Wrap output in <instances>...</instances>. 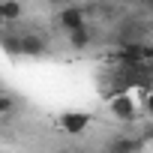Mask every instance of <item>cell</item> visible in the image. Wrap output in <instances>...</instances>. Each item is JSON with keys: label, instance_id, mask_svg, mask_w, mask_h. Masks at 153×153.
<instances>
[{"label": "cell", "instance_id": "obj_2", "mask_svg": "<svg viewBox=\"0 0 153 153\" xmlns=\"http://www.w3.org/2000/svg\"><path fill=\"white\" fill-rule=\"evenodd\" d=\"M108 111H111V117H117L120 123H132V120L138 117V105H135V99H132L129 93L111 96V99H108Z\"/></svg>", "mask_w": 153, "mask_h": 153}, {"label": "cell", "instance_id": "obj_9", "mask_svg": "<svg viewBox=\"0 0 153 153\" xmlns=\"http://www.w3.org/2000/svg\"><path fill=\"white\" fill-rule=\"evenodd\" d=\"M150 111H153V99H150Z\"/></svg>", "mask_w": 153, "mask_h": 153}, {"label": "cell", "instance_id": "obj_8", "mask_svg": "<svg viewBox=\"0 0 153 153\" xmlns=\"http://www.w3.org/2000/svg\"><path fill=\"white\" fill-rule=\"evenodd\" d=\"M15 108H18L15 96H12L9 90H3V93H0V117H3V120H12V117H15Z\"/></svg>", "mask_w": 153, "mask_h": 153}, {"label": "cell", "instance_id": "obj_7", "mask_svg": "<svg viewBox=\"0 0 153 153\" xmlns=\"http://www.w3.org/2000/svg\"><path fill=\"white\" fill-rule=\"evenodd\" d=\"M21 15H24V6L18 3V0H0V18H3L6 24L18 21Z\"/></svg>", "mask_w": 153, "mask_h": 153}, {"label": "cell", "instance_id": "obj_4", "mask_svg": "<svg viewBox=\"0 0 153 153\" xmlns=\"http://www.w3.org/2000/svg\"><path fill=\"white\" fill-rule=\"evenodd\" d=\"M57 24H60V30H63V33H72V30H78V27H87L84 9H78V6L63 9V12L57 15Z\"/></svg>", "mask_w": 153, "mask_h": 153}, {"label": "cell", "instance_id": "obj_3", "mask_svg": "<svg viewBox=\"0 0 153 153\" xmlns=\"http://www.w3.org/2000/svg\"><path fill=\"white\" fill-rule=\"evenodd\" d=\"M87 126H90V114L87 111H66V114H60V129L66 135H81V132H87Z\"/></svg>", "mask_w": 153, "mask_h": 153}, {"label": "cell", "instance_id": "obj_5", "mask_svg": "<svg viewBox=\"0 0 153 153\" xmlns=\"http://www.w3.org/2000/svg\"><path fill=\"white\" fill-rule=\"evenodd\" d=\"M66 42H69L72 51H87V48L93 45V30H90V27H78V30L66 33Z\"/></svg>", "mask_w": 153, "mask_h": 153}, {"label": "cell", "instance_id": "obj_6", "mask_svg": "<svg viewBox=\"0 0 153 153\" xmlns=\"http://www.w3.org/2000/svg\"><path fill=\"white\" fill-rule=\"evenodd\" d=\"M141 138H114L105 147V153H141Z\"/></svg>", "mask_w": 153, "mask_h": 153}, {"label": "cell", "instance_id": "obj_1", "mask_svg": "<svg viewBox=\"0 0 153 153\" xmlns=\"http://www.w3.org/2000/svg\"><path fill=\"white\" fill-rule=\"evenodd\" d=\"M6 48H9V51H18V54H24V57H42L48 45H45V39L36 36V33H21L18 39H6Z\"/></svg>", "mask_w": 153, "mask_h": 153}]
</instances>
